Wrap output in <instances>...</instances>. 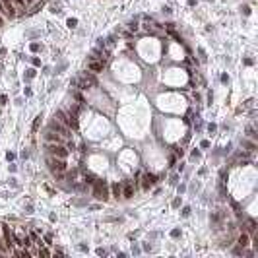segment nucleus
<instances>
[{
    "label": "nucleus",
    "instance_id": "9d476101",
    "mask_svg": "<svg viewBox=\"0 0 258 258\" xmlns=\"http://www.w3.org/2000/svg\"><path fill=\"white\" fill-rule=\"evenodd\" d=\"M12 6H14L16 14H23V8H25V4H23V0H10Z\"/></svg>",
    "mask_w": 258,
    "mask_h": 258
},
{
    "label": "nucleus",
    "instance_id": "f03ea898",
    "mask_svg": "<svg viewBox=\"0 0 258 258\" xmlns=\"http://www.w3.org/2000/svg\"><path fill=\"white\" fill-rule=\"evenodd\" d=\"M49 130H52V132H56L60 138H72L70 134V128H68L66 124H62L60 120H56V118H52L51 124H49Z\"/></svg>",
    "mask_w": 258,
    "mask_h": 258
},
{
    "label": "nucleus",
    "instance_id": "6e6552de",
    "mask_svg": "<svg viewBox=\"0 0 258 258\" xmlns=\"http://www.w3.org/2000/svg\"><path fill=\"white\" fill-rule=\"evenodd\" d=\"M45 140H47V142H52V144H60V142H62V138H60L58 134H55L52 130H49V132L45 134Z\"/></svg>",
    "mask_w": 258,
    "mask_h": 258
},
{
    "label": "nucleus",
    "instance_id": "9b49d317",
    "mask_svg": "<svg viewBox=\"0 0 258 258\" xmlns=\"http://www.w3.org/2000/svg\"><path fill=\"white\" fill-rule=\"evenodd\" d=\"M151 184H155V175H150V173H147L146 177H144V184H142V186H144V188H150Z\"/></svg>",
    "mask_w": 258,
    "mask_h": 258
},
{
    "label": "nucleus",
    "instance_id": "dca6fc26",
    "mask_svg": "<svg viewBox=\"0 0 258 258\" xmlns=\"http://www.w3.org/2000/svg\"><path fill=\"white\" fill-rule=\"evenodd\" d=\"M85 182H89V184H93V182H95V179H93V175H85Z\"/></svg>",
    "mask_w": 258,
    "mask_h": 258
},
{
    "label": "nucleus",
    "instance_id": "423d86ee",
    "mask_svg": "<svg viewBox=\"0 0 258 258\" xmlns=\"http://www.w3.org/2000/svg\"><path fill=\"white\" fill-rule=\"evenodd\" d=\"M2 233H4V243H6V247L12 248V245H14V233L8 229V225H2Z\"/></svg>",
    "mask_w": 258,
    "mask_h": 258
},
{
    "label": "nucleus",
    "instance_id": "4468645a",
    "mask_svg": "<svg viewBox=\"0 0 258 258\" xmlns=\"http://www.w3.org/2000/svg\"><path fill=\"white\" fill-rule=\"evenodd\" d=\"M78 25V19L76 18H70V19H68V27H76Z\"/></svg>",
    "mask_w": 258,
    "mask_h": 258
},
{
    "label": "nucleus",
    "instance_id": "2eb2a0df",
    "mask_svg": "<svg viewBox=\"0 0 258 258\" xmlns=\"http://www.w3.org/2000/svg\"><path fill=\"white\" fill-rule=\"evenodd\" d=\"M39 124H41V117H37V118H35V122H33V132H37Z\"/></svg>",
    "mask_w": 258,
    "mask_h": 258
},
{
    "label": "nucleus",
    "instance_id": "1a4fd4ad",
    "mask_svg": "<svg viewBox=\"0 0 258 258\" xmlns=\"http://www.w3.org/2000/svg\"><path fill=\"white\" fill-rule=\"evenodd\" d=\"M122 196H124V198H132V196H134V184H132V182H126V184H124Z\"/></svg>",
    "mask_w": 258,
    "mask_h": 258
},
{
    "label": "nucleus",
    "instance_id": "6ab92c4d",
    "mask_svg": "<svg viewBox=\"0 0 258 258\" xmlns=\"http://www.w3.org/2000/svg\"><path fill=\"white\" fill-rule=\"evenodd\" d=\"M171 235H173V237H179V235H181V231H179V229H173V231H171Z\"/></svg>",
    "mask_w": 258,
    "mask_h": 258
},
{
    "label": "nucleus",
    "instance_id": "0eeeda50",
    "mask_svg": "<svg viewBox=\"0 0 258 258\" xmlns=\"http://www.w3.org/2000/svg\"><path fill=\"white\" fill-rule=\"evenodd\" d=\"M103 64H105V60H99V62H97V60H89L87 62V70L89 72H101L103 70Z\"/></svg>",
    "mask_w": 258,
    "mask_h": 258
},
{
    "label": "nucleus",
    "instance_id": "20e7f679",
    "mask_svg": "<svg viewBox=\"0 0 258 258\" xmlns=\"http://www.w3.org/2000/svg\"><path fill=\"white\" fill-rule=\"evenodd\" d=\"M49 151H51L52 157H58V159H66V157H68V147H64V146H60V144L49 146Z\"/></svg>",
    "mask_w": 258,
    "mask_h": 258
},
{
    "label": "nucleus",
    "instance_id": "f3484780",
    "mask_svg": "<svg viewBox=\"0 0 258 258\" xmlns=\"http://www.w3.org/2000/svg\"><path fill=\"white\" fill-rule=\"evenodd\" d=\"M128 27H130L132 31H138V23H136V22H130V23H128Z\"/></svg>",
    "mask_w": 258,
    "mask_h": 258
},
{
    "label": "nucleus",
    "instance_id": "f257e3e1",
    "mask_svg": "<svg viewBox=\"0 0 258 258\" xmlns=\"http://www.w3.org/2000/svg\"><path fill=\"white\" fill-rule=\"evenodd\" d=\"M55 118L60 120L62 124H66L68 128H78V120H76V117H74L72 113H66V111H62V109H56Z\"/></svg>",
    "mask_w": 258,
    "mask_h": 258
},
{
    "label": "nucleus",
    "instance_id": "ddd939ff",
    "mask_svg": "<svg viewBox=\"0 0 258 258\" xmlns=\"http://www.w3.org/2000/svg\"><path fill=\"white\" fill-rule=\"evenodd\" d=\"M113 194L114 196H117V198H118V196H122V188H120V184H113Z\"/></svg>",
    "mask_w": 258,
    "mask_h": 258
},
{
    "label": "nucleus",
    "instance_id": "aec40b11",
    "mask_svg": "<svg viewBox=\"0 0 258 258\" xmlns=\"http://www.w3.org/2000/svg\"><path fill=\"white\" fill-rule=\"evenodd\" d=\"M31 51H33V52L39 51V43H33V45H31Z\"/></svg>",
    "mask_w": 258,
    "mask_h": 258
},
{
    "label": "nucleus",
    "instance_id": "a211bd4d",
    "mask_svg": "<svg viewBox=\"0 0 258 258\" xmlns=\"http://www.w3.org/2000/svg\"><path fill=\"white\" fill-rule=\"evenodd\" d=\"M182 215H184V218H188V215H190V208H184V210H182Z\"/></svg>",
    "mask_w": 258,
    "mask_h": 258
},
{
    "label": "nucleus",
    "instance_id": "7ed1b4c3",
    "mask_svg": "<svg viewBox=\"0 0 258 258\" xmlns=\"http://www.w3.org/2000/svg\"><path fill=\"white\" fill-rule=\"evenodd\" d=\"M93 196H95L97 200H109V192H107V184L105 181H97L93 182Z\"/></svg>",
    "mask_w": 258,
    "mask_h": 258
},
{
    "label": "nucleus",
    "instance_id": "f8f14e48",
    "mask_svg": "<svg viewBox=\"0 0 258 258\" xmlns=\"http://www.w3.org/2000/svg\"><path fill=\"white\" fill-rule=\"evenodd\" d=\"M237 245H239L241 248H245V247L248 245V235H247V233H243V235H241L239 239H237Z\"/></svg>",
    "mask_w": 258,
    "mask_h": 258
},
{
    "label": "nucleus",
    "instance_id": "39448f33",
    "mask_svg": "<svg viewBox=\"0 0 258 258\" xmlns=\"http://www.w3.org/2000/svg\"><path fill=\"white\" fill-rule=\"evenodd\" d=\"M49 169L51 171H66L68 169V163L64 159H58V157H49Z\"/></svg>",
    "mask_w": 258,
    "mask_h": 258
}]
</instances>
